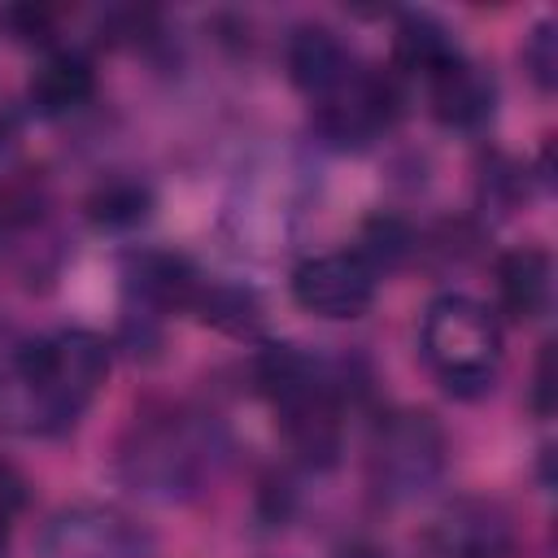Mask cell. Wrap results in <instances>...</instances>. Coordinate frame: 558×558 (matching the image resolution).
Returning a JSON list of instances; mask_svg holds the SVG:
<instances>
[{
	"instance_id": "6da1fadb",
	"label": "cell",
	"mask_w": 558,
	"mask_h": 558,
	"mask_svg": "<svg viewBox=\"0 0 558 558\" xmlns=\"http://www.w3.org/2000/svg\"><path fill=\"white\" fill-rule=\"evenodd\" d=\"M109 375V344L96 331L61 327L0 344V423L22 436H61L96 401Z\"/></svg>"
},
{
	"instance_id": "7a4b0ae2",
	"label": "cell",
	"mask_w": 558,
	"mask_h": 558,
	"mask_svg": "<svg viewBox=\"0 0 558 558\" xmlns=\"http://www.w3.org/2000/svg\"><path fill=\"white\" fill-rule=\"evenodd\" d=\"M227 453L231 445L214 414L148 405L118 440V480L148 501H192L222 475Z\"/></svg>"
},
{
	"instance_id": "3957f363",
	"label": "cell",
	"mask_w": 558,
	"mask_h": 558,
	"mask_svg": "<svg viewBox=\"0 0 558 558\" xmlns=\"http://www.w3.org/2000/svg\"><path fill=\"white\" fill-rule=\"evenodd\" d=\"M253 375L279 414L288 449L314 471L336 466L344 445V366H331L296 344H262Z\"/></svg>"
},
{
	"instance_id": "277c9868",
	"label": "cell",
	"mask_w": 558,
	"mask_h": 558,
	"mask_svg": "<svg viewBox=\"0 0 558 558\" xmlns=\"http://www.w3.org/2000/svg\"><path fill=\"white\" fill-rule=\"evenodd\" d=\"M310 201L305 166L292 157H262L248 170H240L227 209H222V235L235 253L248 257H275L292 244L296 222Z\"/></svg>"
},
{
	"instance_id": "5b68a950",
	"label": "cell",
	"mask_w": 558,
	"mask_h": 558,
	"mask_svg": "<svg viewBox=\"0 0 558 558\" xmlns=\"http://www.w3.org/2000/svg\"><path fill=\"white\" fill-rule=\"evenodd\" d=\"M418 349L432 375L445 384V392L480 397L493 388L501 366V327L475 296L445 292L423 314Z\"/></svg>"
},
{
	"instance_id": "8992f818",
	"label": "cell",
	"mask_w": 558,
	"mask_h": 558,
	"mask_svg": "<svg viewBox=\"0 0 558 558\" xmlns=\"http://www.w3.org/2000/svg\"><path fill=\"white\" fill-rule=\"evenodd\" d=\"M449 462V436L432 410H388L371 427L366 484L379 501L405 506L432 493Z\"/></svg>"
},
{
	"instance_id": "52a82bcc",
	"label": "cell",
	"mask_w": 558,
	"mask_h": 558,
	"mask_svg": "<svg viewBox=\"0 0 558 558\" xmlns=\"http://www.w3.org/2000/svg\"><path fill=\"white\" fill-rule=\"evenodd\" d=\"M314 105V135L331 148H366L375 144L401 113V92L371 65H357L336 92Z\"/></svg>"
},
{
	"instance_id": "ba28073f",
	"label": "cell",
	"mask_w": 558,
	"mask_h": 558,
	"mask_svg": "<svg viewBox=\"0 0 558 558\" xmlns=\"http://www.w3.org/2000/svg\"><path fill=\"white\" fill-rule=\"evenodd\" d=\"M157 536L122 506L83 501L48 519L44 558H153Z\"/></svg>"
},
{
	"instance_id": "9c48e42d",
	"label": "cell",
	"mask_w": 558,
	"mask_h": 558,
	"mask_svg": "<svg viewBox=\"0 0 558 558\" xmlns=\"http://www.w3.org/2000/svg\"><path fill=\"white\" fill-rule=\"evenodd\" d=\"M514 523L488 497L449 501L418 536V558H510Z\"/></svg>"
},
{
	"instance_id": "30bf717a",
	"label": "cell",
	"mask_w": 558,
	"mask_h": 558,
	"mask_svg": "<svg viewBox=\"0 0 558 558\" xmlns=\"http://www.w3.org/2000/svg\"><path fill=\"white\" fill-rule=\"evenodd\" d=\"M375 275L353 253H318L292 270V301L318 318H362L375 301Z\"/></svg>"
},
{
	"instance_id": "8fae6325",
	"label": "cell",
	"mask_w": 558,
	"mask_h": 558,
	"mask_svg": "<svg viewBox=\"0 0 558 558\" xmlns=\"http://www.w3.org/2000/svg\"><path fill=\"white\" fill-rule=\"evenodd\" d=\"M122 279L126 292L140 310L148 314H170V310H187L196 288H201V270L170 248H135L122 257Z\"/></svg>"
},
{
	"instance_id": "7c38bea8",
	"label": "cell",
	"mask_w": 558,
	"mask_h": 558,
	"mask_svg": "<svg viewBox=\"0 0 558 558\" xmlns=\"http://www.w3.org/2000/svg\"><path fill=\"white\" fill-rule=\"evenodd\" d=\"M283 57H288V74L292 83L310 96V100H323L327 92H336L362 61L353 57V48L331 31V26H318V22H305L288 35L283 44Z\"/></svg>"
},
{
	"instance_id": "4fadbf2b",
	"label": "cell",
	"mask_w": 558,
	"mask_h": 558,
	"mask_svg": "<svg viewBox=\"0 0 558 558\" xmlns=\"http://www.w3.org/2000/svg\"><path fill=\"white\" fill-rule=\"evenodd\" d=\"M427 96H432L436 122H445L453 131H480L497 109L493 74L484 65H475L466 52L453 65H445L436 78H427Z\"/></svg>"
},
{
	"instance_id": "5bb4252c",
	"label": "cell",
	"mask_w": 558,
	"mask_h": 558,
	"mask_svg": "<svg viewBox=\"0 0 558 558\" xmlns=\"http://www.w3.org/2000/svg\"><path fill=\"white\" fill-rule=\"evenodd\" d=\"M96 92V74L92 61L74 48H57L39 61V70L31 74V109L44 118H65L78 113Z\"/></svg>"
},
{
	"instance_id": "9a60e30c",
	"label": "cell",
	"mask_w": 558,
	"mask_h": 558,
	"mask_svg": "<svg viewBox=\"0 0 558 558\" xmlns=\"http://www.w3.org/2000/svg\"><path fill=\"white\" fill-rule=\"evenodd\" d=\"M497 296L514 323L541 318L554 296V262L545 248H510L497 262Z\"/></svg>"
},
{
	"instance_id": "2e32d148",
	"label": "cell",
	"mask_w": 558,
	"mask_h": 558,
	"mask_svg": "<svg viewBox=\"0 0 558 558\" xmlns=\"http://www.w3.org/2000/svg\"><path fill=\"white\" fill-rule=\"evenodd\" d=\"M458 57H462V48H458L453 31L440 17H432V13H401V22L392 31V61L405 74L427 83L445 65H453Z\"/></svg>"
},
{
	"instance_id": "e0dca14e",
	"label": "cell",
	"mask_w": 558,
	"mask_h": 558,
	"mask_svg": "<svg viewBox=\"0 0 558 558\" xmlns=\"http://www.w3.org/2000/svg\"><path fill=\"white\" fill-rule=\"evenodd\" d=\"M187 314H196L201 323H209L235 340H257L266 327V310H262L257 292H248L240 283H222V279H201Z\"/></svg>"
},
{
	"instance_id": "ac0fdd59",
	"label": "cell",
	"mask_w": 558,
	"mask_h": 558,
	"mask_svg": "<svg viewBox=\"0 0 558 558\" xmlns=\"http://www.w3.org/2000/svg\"><path fill=\"white\" fill-rule=\"evenodd\" d=\"M153 214V187L144 179H105L92 196H87V218L105 231H131Z\"/></svg>"
},
{
	"instance_id": "d6986e66",
	"label": "cell",
	"mask_w": 558,
	"mask_h": 558,
	"mask_svg": "<svg viewBox=\"0 0 558 558\" xmlns=\"http://www.w3.org/2000/svg\"><path fill=\"white\" fill-rule=\"evenodd\" d=\"M349 253L379 279V275L397 270L414 253V231L397 214H375V218H366V227L357 235V248H349Z\"/></svg>"
},
{
	"instance_id": "ffe728a7",
	"label": "cell",
	"mask_w": 558,
	"mask_h": 558,
	"mask_svg": "<svg viewBox=\"0 0 558 558\" xmlns=\"http://www.w3.org/2000/svg\"><path fill=\"white\" fill-rule=\"evenodd\" d=\"M523 196H527V174L506 157H488V166L480 174V205L493 214H510Z\"/></svg>"
},
{
	"instance_id": "44dd1931",
	"label": "cell",
	"mask_w": 558,
	"mask_h": 558,
	"mask_svg": "<svg viewBox=\"0 0 558 558\" xmlns=\"http://www.w3.org/2000/svg\"><path fill=\"white\" fill-rule=\"evenodd\" d=\"M523 70L532 74V83L541 92H554L558 83V26L545 17L532 26V35L523 39Z\"/></svg>"
},
{
	"instance_id": "7402d4cb",
	"label": "cell",
	"mask_w": 558,
	"mask_h": 558,
	"mask_svg": "<svg viewBox=\"0 0 558 558\" xmlns=\"http://www.w3.org/2000/svg\"><path fill=\"white\" fill-rule=\"evenodd\" d=\"M0 506H4L9 514H17V510L26 506V480H22L9 462H0Z\"/></svg>"
},
{
	"instance_id": "603a6c76",
	"label": "cell",
	"mask_w": 558,
	"mask_h": 558,
	"mask_svg": "<svg viewBox=\"0 0 558 558\" xmlns=\"http://www.w3.org/2000/svg\"><path fill=\"white\" fill-rule=\"evenodd\" d=\"M549 397H554V384H549V344L541 349V362H536V384H532V410L545 418L549 414Z\"/></svg>"
},
{
	"instance_id": "cb8c5ba5",
	"label": "cell",
	"mask_w": 558,
	"mask_h": 558,
	"mask_svg": "<svg viewBox=\"0 0 558 558\" xmlns=\"http://www.w3.org/2000/svg\"><path fill=\"white\" fill-rule=\"evenodd\" d=\"M336 558H388V554L375 541H349V545L336 549Z\"/></svg>"
},
{
	"instance_id": "d4e9b609",
	"label": "cell",
	"mask_w": 558,
	"mask_h": 558,
	"mask_svg": "<svg viewBox=\"0 0 558 558\" xmlns=\"http://www.w3.org/2000/svg\"><path fill=\"white\" fill-rule=\"evenodd\" d=\"M13 519H17V514H9V510L0 506V558H9V532H13Z\"/></svg>"
}]
</instances>
